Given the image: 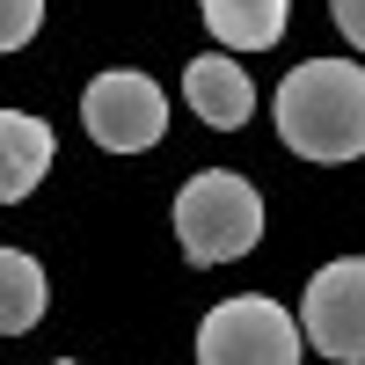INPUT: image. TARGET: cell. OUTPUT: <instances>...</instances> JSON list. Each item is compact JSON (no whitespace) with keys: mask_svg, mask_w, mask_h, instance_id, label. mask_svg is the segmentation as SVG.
Listing matches in <instances>:
<instances>
[{"mask_svg":"<svg viewBox=\"0 0 365 365\" xmlns=\"http://www.w3.org/2000/svg\"><path fill=\"white\" fill-rule=\"evenodd\" d=\"M51 365H73V358H51Z\"/></svg>","mask_w":365,"mask_h":365,"instance_id":"12","label":"cell"},{"mask_svg":"<svg viewBox=\"0 0 365 365\" xmlns=\"http://www.w3.org/2000/svg\"><path fill=\"white\" fill-rule=\"evenodd\" d=\"M197 8H205V29L227 51H270V44L285 37L292 0H197Z\"/></svg>","mask_w":365,"mask_h":365,"instance_id":"8","label":"cell"},{"mask_svg":"<svg viewBox=\"0 0 365 365\" xmlns=\"http://www.w3.org/2000/svg\"><path fill=\"white\" fill-rule=\"evenodd\" d=\"M329 15H336V29L351 37V51H365V0H329Z\"/></svg>","mask_w":365,"mask_h":365,"instance_id":"11","label":"cell"},{"mask_svg":"<svg viewBox=\"0 0 365 365\" xmlns=\"http://www.w3.org/2000/svg\"><path fill=\"white\" fill-rule=\"evenodd\" d=\"M278 139L322 168H344L365 154V66L358 58H307L278 81Z\"/></svg>","mask_w":365,"mask_h":365,"instance_id":"1","label":"cell"},{"mask_svg":"<svg viewBox=\"0 0 365 365\" xmlns=\"http://www.w3.org/2000/svg\"><path fill=\"white\" fill-rule=\"evenodd\" d=\"M44 263L29 256V249H0V336H22V329H37L44 322Z\"/></svg>","mask_w":365,"mask_h":365,"instance_id":"9","label":"cell"},{"mask_svg":"<svg viewBox=\"0 0 365 365\" xmlns=\"http://www.w3.org/2000/svg\"><path fill=\"white\" fill-rule=\"evenodd\" d=\"M37 29H44V0H0V58L22 51Z\"/></svg>","mask_w":365,"mask_h":365,"instance_id":"10","label":"cell"},{"mask_svg":"<svg viewBox=\"0 0 365 365\" xmlns=\"http://www.w3.org/2000/svg\"><path fill=\"white\" fill-rule=\"evenodd\" d=\"M51 175V125L29 110H0V205H22Z\"/></svg>","mask_w":365,"mask_h":365,"instance_id":"7","label":"cell"},{"mask_svg":"<svg viewBox=\"0 0 365 365\" xmlns=\"http://www.w3.org/2000/svg\"><path fill=\"white\" fill-rule=\"evenodd\" d=\"M175 241H182V256H190L197 270L249 256L263 241V197H256V182L234 175V168L190 175L175 190Z\"/></svg>","mask_w":365,"mask_h":365,"instance_id":"2","label":"cell"},{"mask_svg":"<svg viewBox=\"0 0 365 365\" xmlns=\"http://www.w3.org/2000/svg\"><path fill=\"white\" fill-rule=\"evenodd\" d=\"M81 125H88V139H96L103 154H146V146H161V132H168V96H161L154 73L110 66V73L88 81Z\"/></svg>","mask_w":365,"mask_h":365,"instance_id":"4","label":"cell"},{"mask_svg":"<svg viewBox=\"0 0 365 365\" xmlns=\"http://www.w3.org/2000/svg\"><path fill=\"white\" fill-rule=\"evenodd\" d=\"M299 344H314L336 365H365V256H336L314 270L307 299H299Z\"/></svg>","mask_w":365,"mask_h":365,"instance_id":"5","label":"cell"},{"mask_svg":"<svg viewBox=\"0 0 365 365\" xmlns=\"http://www.w3.org/2000/svg\"><path fill=\"white\" fill-rule=\"evenodd\" d=\"M299 322L263 292H234L197 329V365H299Z\"/></svg>","mask_w":365,"mask_h":365,"instance_id":"3","label":"cell"},{"mask_svg":"<svg viewBox=\"0 0 365 365\" xmlns=\"http://www.w3.org/2000/svg\"><path fill=\"white\" fill-rule=\"evenodd\" d=\"M182 96H190V110L212 132H241L256 117V88H249V73L234 58H190L182 66Z\"/></svg>","mask_w":365,"mask_h":365,"instance_id":"6","label":"cell"}]
</instances>
